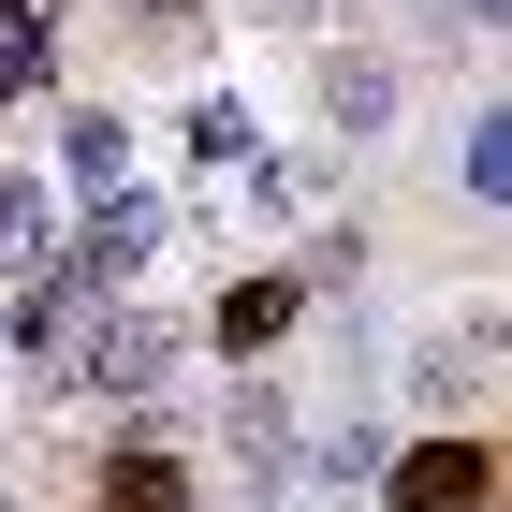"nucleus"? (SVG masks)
Here are the masks:
<instances>
[{"instance_id":"9b49d317","label":"nucleus","mask_w":512,"mask_h":512,"mask_svg":"<svg viewBox=\"0 0 512 512\" xmlns=\"http://www.w3.org/2000/svg\"><path fill=\"white\" fill-rule=\"evenodd\" d=\"M454 191H469L483 220L512 205V118H498V103H483V118H469V147H454Z\"/></svg>"},{"instance_id":"0eeeda50","label":"nucleus","mask_w":512,"mask_h":512,"mask_svg":"<svg viewBox=\"0 0 512 512\" xmlns=\"http://www.w3.org/2000/svg\"><path fill=\"white\" fill-rule=\"evenodd\" d=\"M293 322H308V278H278V264H264V278H235V293H220V352L249 366V352H278Z\"/></svg>"},{"instance_id":"7ed1b4c3","label":"nucleus","mask_w":512,"mask_h":512,"mask_svg":"<svg viewBox=\"0 0 512 512\" xmlns=\"http://www.w3.org/2000/svg\"><path fill=\"white\" fill-rule=\"evenodd\" d=\"M381 498L395 512H498V439H483V425L410 439V454H381Z\"/></svg>"},{"instance_id":"1a4fd4ad","label":"nucleus","mask_w":512,"mask_h":512,"mask_svg":"<svg viewBox=\"0 0 512 512\" xmlns=\"http://www.w3.org/2000/svg\"><path fill=\"white\" fill-rule=\"evenodd\" d=\"M59 176H74V191H118L132 176V118L118 103H74V118H59Z\"/></svg>"},{"instance_id":"6e6552de","label":"nucleus","mask_w":512,"mask_h":512,"mask_svg":"<svg viewBox=\"0 0 512 512\" xmlns=\"http://www.w3.org/2000/svg\"><path fill=\"white\" fill-rule=\"evenodd\" d=\"M59 88V0H0V103Z\"/></svg>"},{"instance_id":"39448f33","label":"nucleus","mask_w":512,"mask_h":512,"mask_svg":"<svg viewBox=\"0 0 512 512\" xmlns=\"http://www.w3.org/2000/svg\"><path fill=\"white\" fill-rule=\"evenodd\" d=\"M88 498L103 512H191V454H176V439H118V454L88 469Z\"/></svg>"},{"instance_id":"4468645a","label":"nucleus","mask_w":512,"mask_h":512,"mask_svg":"<svg viewBox=\"0 0 512 512\" xmlns=\"http://www.w3.org/2000/svg\"><path fill=\"white\" fill-rule=\"evenodd\" d=\"M235 512H278V498H235Z\"/></svg>"},{"instance_id":"ddd939ff","label":"nucleus","mask_w":512,"mask_h":512,"mask_svg":"<svg viewBox=\"0 0 512 512\" xmlns=\"http://www.w3.org/2000/svg\"><path fill=\"white\" fill-rule=\"evenodd\" d=\"M425 15H439L454 44H498V0H425Z\"/></svg>"},{"instance_id":"f8f14e48","label":"nucleus","mask_w":512,"mask_h":512,"mask_svg":"<svg viewBox=\"0 0 512 512\" xmlns=\"http://www.w3.org/2000/svg\"><path fill=\"white\" fill-rule=\"evenodd\" d=\"M176 132H191V161H249V118H235V103H191Z\"/></svg>"},{"instance_id":"423d86ee","label":"nucleus","mask_w":512,"mask_h":512,"mask_svg":"<svg viewBox=\"0 0 512 512\" xmlns=\"http://www.w3.org/2000/svg\"><path fill=\"white\" fill-rule=\"evenodd\" d=\"M381 118H395V59H381V44H337V59H322V132L366 147Z\"/></svg>"},{"instance_id":"f03ea898","label":"nucleus","mask_w":512,"mask_h":512,"mask_svg":"<svg viewBox=\"0 0 512 512\" xmlns=\"http://www.w3.org/2000/svg\"><path fill=\"white\" fill-rule=\"evenodd\" d=\"M59 381H88V395H161V381H176V322H161V308H88L74 352H59Z\"/></svg>"},{"instance_id":"9d476101","label":"nucleus","mask_w":512,"mask_h":512,"mask_svg":"<svg viewBox=\"0 0 512 512\" xmlns=\"http://www.w3.org/2000/svg\"><path fill=\"white\" fill-rule=\"evenodd\" d=\"M44 264H59V205L30 176H0V278H44Z\"/></svg>"},{"instance_id":"20e7f679","label":"nucleus","mask_w":512,"mask_h":512,"mask_svg":"<svg viewBox=\"0 0 512 512\" xmlns=\"http://www.w3.org/2000/svg\"><path fill=\"white\" fill-rule=\"evenodd\" d=\"M220 439H235V469L264 483V498H293V454H308V439H293V395H278L264 366H249V381L220 395Z\"/></svg>"},{"instance_id":"f257e3e1","label":"nucleus","mask_w":512,"mask_h":512,"mask_svg":"<svg viewBox=\"0 0 512 512\" xmlns=\"http://www.w3.org/2000/svg\"><path fill=\"white\" fill-rule=\"evenodd\" d=\"M161 249H176V205H161V191H132V176H118V191H88V220L59 235V278H74L88 308H103V293H132V278L161 264Z\"/></svg>"}]
</instances>
